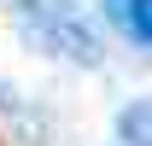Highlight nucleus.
Wrapping results in <instances>:
<instances>
[{"label":"nucleus","instance_id":"obj_1","mask_svg":"<svg viewBox=\"0 0 152 146\" xmlns=\"http://www.w3.org/2000/svg\"><path fill=\"white\" fill-rule=\"evenodd\" d=\"M23 35L41 41L47 53L70 58V64H99V35L88 29V18L70 0H23Z\"/></svg>","mask_w":152,"mask_h":146},{"label":"nucleus","instance_id":"obj_3","mask_svg":"<svg viewBox=\"0 0 152 146\" xmlns=\"http://www.w3.org/2000/svg\"><path fill=\"white\" fill-rule=\"evenodd\" d=\"M123 134L140 140V146H152V105H134L129 117H123Z\"/></svg>","mask_w":152,"mask_h":146},{"label":"nucleus","instance_id":"obj_2","mask_svg":"<svg viewBox=\"0 0 152 146\" xmlns=\"http://www.w3.org/2000/svg\"><path fill=\"white\" fill-rule=\"evenodd\" d=\"M105 12H111V23H117L129 41L152 47V0H105Z\"/></svg>","mask_w":152,"mask_h":146}]
</instances>
